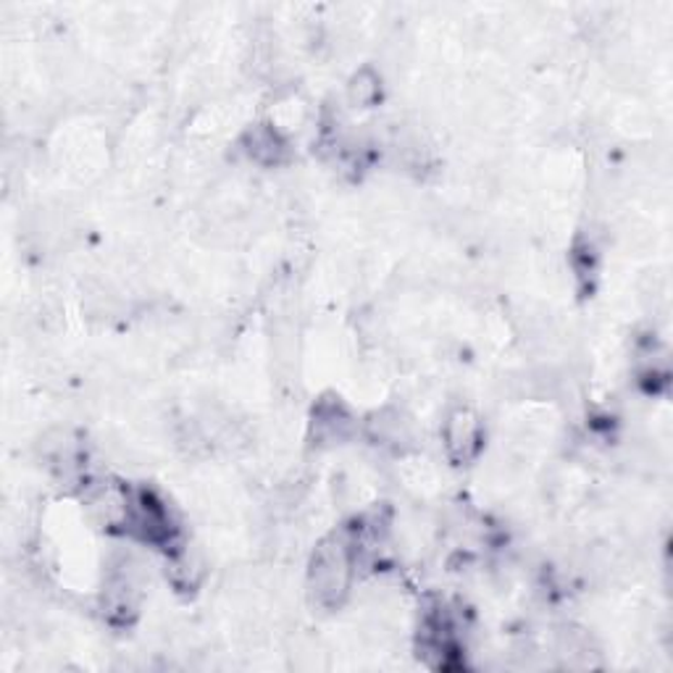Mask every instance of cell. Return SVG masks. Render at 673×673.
<instances>
[{
	"instance_id": "obj_1",
	"label": "cell",
	"mask_w": 673,
	"mask_h": 673,
	"mask_svg": "<svg viewBox=\"0 0 673 673\" xmlns=\"http://www.w3.org/2000/svg\"><path fill=\"white\" fill-rule=\"evenodd\" d=\"M356 552L350 534H329L321 539L311 558L308 587L321 608H339L350 593L356 571Z\"/></svg>"
},
{
	"instance_id": "obj_2",
	"label": "cell",
	"mask_w": 673,
	"mask_h": 673,
	"mask_svg": "<svg viewBox=\"0 0 673 673\" xmlns=\"http://www.w3.org/2000/svg\"><path fill=\"white\" fill-rule=\"evenodd\" d=\"M124 532H129L140 543L169 545L174 534H177V526H174L169 508L153 493H148V489H129Z\"/></svg>"
},
{
	"instance_id": "obj_3",
	"label": "cell",
	"mask_w": 673,
	"mask_h": 673,
	"mask_svg": "<svg viewBox=\"0 0 673 673\" xmlns=\"http://www.w3.org/2000/svg\"><path fill=\"white\" fill-rule=\"evenodd\" d=\"M482 445V421L469 408H458L445 421V450L456 463L471 461Z\"/></svg>"
},
{
	"instance_id": "obj_4",
	"label": "cell",
	"mask_w": 673,
	"mask_h": 673,
	"mask_svg": "<svg viewBox=\"0 0 673 673\" xmlns=\"http://www.w3.org/2000/svg\"><path fill=\"white\" fill-rule=\"evenodd\" d=\"M350 432H353V419H350V413L339 402L319 406L316 416H313V434H316L319 443H342V439L350 437Z\"/></svg>"
},
{
	"instance_id": "obj_5",
	"label": "cell",
	"mask_w": 673,
	"mask_h": 673,
	"mask_svg": "<svg viewBox=\"0 0 673 673\" xmlns=\"http://www.w3.org/2000/svg\"><path fill=\"white\" fill-rule=\"evenodd\" d=\"M245 150H248V155L253 161L263 163V166H274V163L285 159L287 145L274 127L261 124V127H253L245 135Z\"/></svg>"
},
{
	"instance_id": "obj_6",
	"label": "cell",
	"mask_w": 673,
	"mask_h": 673,
	"mask_svg": "<svg viewBox=\"0 0 673 673\" xmlns=\"http://www.w3.org/2000/svg\"><path fill=\"white\" fill-rule=\"evenodd\" d=\"M382 96V79L374 68H361L348 82V100L353 109H371Z\"/></svg>"
}]
</instances>
